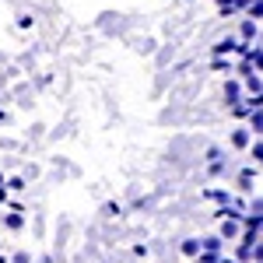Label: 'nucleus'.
<instances>
[{
  "label": "nucleus",
  "instance_id": "2",
  "mask_svg": "<svg viewBox=\"0 0 263 263\" xmlns=\"http://www.w3.org/2000/svg\"><path fill=\"white\" fill-rule=\"evenodd\" d=\"M0 263H7V260H0Z\"/></svg>",
  "mask_w": 263,
  "mask_h": 263
},
{
  "label": "nucleus",
  "instance_id": "1",
  "mask_svg": "<svg viewBox=\"0 0 263 263\" xmlns=\"http://www.w3.org/2000/svg\"><path fill=\"white\" fill-rule=\"evenodd\" d=\"M228 49H235V39H224V42H218V53H228Z\"/></svg>",
  "mask_w": 263,
  "mask_h": 263
}]
</instances>
